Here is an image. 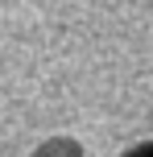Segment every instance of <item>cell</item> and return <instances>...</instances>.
<instances>
[{
    "label": "cell",
    "mask_w": 153,
    "mask_h": 157,
    "mask_svg": "<svg viewBox=\"0 0 153 157\" xmlns=\"http://www.w3.org/2000/svg\"><path fill=\"white\" fill-rule=\"evenodd\" d=\"M128 157H153V145H145V149H137V153H128Z\"/></svg>",
    "instance_id": "obj_1"
}]
</instances>
